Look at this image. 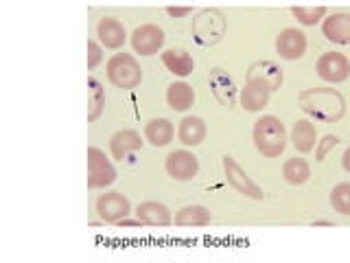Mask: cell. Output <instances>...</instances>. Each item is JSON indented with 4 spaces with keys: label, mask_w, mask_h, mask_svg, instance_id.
I'll use <instances>...</instances> for the list:
<instances>
[{
    "label": "cell",
    "mask_w": 350,
    "mask_h": 263,
    "mask_svg": "<svg viewBox=\"0 0 350 263\" xmlns=\"http://www.w3.org/2000/svg\"><path fill=\"white\" fill-rule=\"evenodd\" d=\"M302 110L315 121H324V123H335L346 112V101L333 88H311L300 95Z\"/></svg>",
    "instance_id": "1"
},
{
    "label": "cell",
    "mask_w": 350,
    "mask_h": 263,
    "mask_svg": "<svg viewBox=\"0 0 350 263\" xmlns=\"http://www.w3.org/2000/svg\"><path fill=\"white\" fill-rule=\"evenodd\" d=\"M269 86L260 79H247L245 88L241 90V108L245 112H260L269 101Z\"/></svg>",
    "instance_id": "12"
},
{
    "label": "cell",
    "mask_w": 350,
    "mask_h": 263,
    "mask_svg": "<svg viewBox=\"0 0 350 263\" xmlns=\"http://www.w3.org/2000/svg\"><path fill=\"white\" fill-rule=\"evenodd\" d=\"M224 29H226V22L221 18V14L215 9H206L202 11L200 16L195 18V25H193V33H195V40L200 44H215L221 40L224 36Z\"/></svg>",
    "instance_id": "6"
},
{
    "label": "cell",
    "mask_w": 350,
    "mask_h": 263,
    "mask_svg": "<svg viewBox=\"0 0 350 263\" xmlns=\"http://www.w3.org/2000/svg\"><path fill=\"white\" fill-rule=\"evenodd\" d=\"M116 169L98 147H88V186L90 189H105L114 184Z\"/></svg>",
    "instance_id": "4"
},
{
    "label": "cell",
    "mask_w": 350,
    "mask_h": 263,
    "mask_svg": "<svg viewBox=\"0 0 350 263\" xmlns=\"http://www.w3.org/2000/svg\"><path fill=\"white\" fill-rule=\"evenodd\" d=\"M96 36H98V42H101L105 49H120L127 40L125 27L120 25L116 18H103L101 22H98Z\"/></svg>",
    "instance_id": "16"
},
{
    "label": "cell",
    "mask_w": 350,
    "mask_h": 263,
    "mask_svg": "<svg viewBox=\"0 0 350 263\" xmlns=\"http://www.w3.org/2000/svg\"><path fill=\"white\" fill-rule=\"evenodd\" d=\"M282 175H284V180H287L289 184L300 186V184H304L306 180H309L311 169H309V164H306L304 158H289L287 162L282 164Z\"/></svg>",
    "instance_id": "26"
},
{
    "label": "cell",
    "mask_w": 350,
    "mask_h": 263,
    "mask_svg": "<svg viewBox=\"0 0 350 263\" xmlns=\"http://www.w3.org/2000/svg\"><path fill=\"white\" fill-rule=\"evenodd\" d=\"M162 64L167 66L169 73L178 75V77H189L195 71V62L191 55L184 51H175V49L162 53Z\"/></svg>",
    "instance_id": "21"
},
{
    "label": "cell",
    "mask_w": 350,
    "mask_h": 263,
    "mask_svg": "<svg viewBox=\"0 0 350 263\" xmlns=\"http://www.w3.org/2000/svg\"><path fill=\"white\" fill-rule=\"evenodd\" d=\"M276 51L282 60H300L306 51V36L300 29H284L276 40Z\"/></svg>",
    "instance_id": "11"
},
{
    "label": "cell",
    "mask_w": 350,
    "mask_h": 263,
    "mask_svg": "<svg viewBox=\"0 0 350 263\" xmlns=\"http://www.w3.org/2000/svg\"><path fill=\"white\" fill-rule=\"evenodd\" d=\"M129 211H131L129 200L120 193H103L96 200V213L103 222L118 224L120 219L129 215Z\"/></svg>",
    "instance_id": "10"
},
{
    "label": "cell",
    "mask_w": 350,
    "mask_h": 263,
    "mask_svg": "<svg viewBox=\"0 0 350 263\" xmlns=\"http://www.w3.org/2000/svg\"><path fill=\"white\" fill-rule=\"evenodd\" d=\"M164 169L171 175L173 180H193L197 171H200V160L193 151H186V149H178V151H171L167 156V162H164Z\"/></svg>",
    "instance_id": "8"
},
{
    "label": "cell",
    "mask_w": 350,
    "mask_h": 263,
    "mask_svg": "<svg viewBox=\"0 0 350 263\" xmlns=\"http://www.w3.org/2000/svg\"><path fill=\"white\" fill-rule=\"evenodd\" d=\"M208 82H211V90L217 97L219 103L226 105V108H232L234 105V101H237V88L232 84V77H230L224 68L211 71V77H208Z\"/></svg>",
    "instance_id": "13"
},
{
    "label": "cell",
    "mask_w": 350,
    "mask_h": 263,
    "mask_svg": "<svg viewBox=\"0 0 350 263\" xmlns=\"http://www.w3.org/2000/svg\"><path fill=\"white\" fill-rule=\"evenodd\" d=\"M224 173H226L228 184L232 186V189H237L239 193H243L245 197H252V200H262V197H265L260 186L241 169V164L232 156H224Z\"/></svg>",
    "instance_id": "5"
},
{
    "label": "cell",
    "mask_w": 350,
    "mask_h": 263,
    "mask_svg": "<svg viewBox=\"0 0 350 263\" xmlns=\"http://www.w3.org/2000/svg\"><path fill=\"white\" fill-rule=\"evenodd\" d=\"M337 142H339L337 136H324L322 142H320V147H317V160H324V158H326V153L331 151V149L337 145Z\"/></svg>",
    "instance_id": "30"
},
{
    "label": "cell",
    "mask_w": 350,
    "mask_h": 263,
    "mask_svg": "<svg viewBox=\"0 0 350 263\" xmlns=\"http://www.w3.org/2000/svg\"><path fill=\"white\" fill-rule=\"evenodd\" d=\"M105 108V90L98 79H94V77H90L88 79V121H96L98 116H101Z\"/></svg>",
    "instance_id": "25"
},
{
    "label": "cell",
    "mask_w": 350,
    "mask_h": 263,
    "mask_svg": "<svg viewBox=\"0 0 350 263\" xmlns=\"http://www.w3.org/2000/svg\"><path fill=\"white\" fill-rule=\"evenodd\" d=\"M145 140L153 147H164L173 140V123L169 118H151L145 125Z\"/></svg>",
    "instance_id": "20"
},
{
    "label": "cell",
    "mask_w": 350,
    "mask_h": 263,
    "mask_svg": "<svg viewBox=\"0 0 350 263\" xmlns=\"http://www.w3.org/2000/svg\"><path fill=\"white\" fill-rule=\"evenodd\" d=\"M136 217L140 219L142 224H147V226H169L173 219H171V211L164 204L160 202H142L138 204L136 208Z\"/></svg>",
    "instance_id": "17"
},
{
    "label": "cell",
    "mask_w": 350,
    "mask_h": 263,
    "mask_svg": "<svg viewBox=\"0 0 350 263\" xmlns=\"http://www.w3.org/2000/svg\"><path fill=\"white\" fill-rule=\"evenodd\" d=\"M252 138L265 158H278L287 147V132L276 116H260L254 123Z\"/></svg>",
    "instance_id": "2"
},
{
    "label": "cell",
    "mask_w": 350,
    "mask_h": 263,
    "mask_svg": "<svg viewBox=\"0 0 350 263\" xmlns=\"http://www.w3.org/2000/svg\"><path fill=\"white\" fill-rule=\"evenodd\" d=\"M191 7H167V14L175 16V18H182V16H189L191 14Z\"/></svg>",
    "instance_id": "31"
},
{
    "label": "cell",
    "mask_w": 350,
    "mask_h": 263,
    "mask_svg": "<svg viewBox=\"0 0 350 263\" xmlns=\"http://www.w3.org/2000/svg\"><path fill=\"white\" fill-rule=\"evenodd\" d=\"M342 164H344V169L350 173V147L344 151V156H342Z\"/></svg>",
    "instance_id": "32"
},
{
    "label": "cell",
    "mask_w": 350,
    "mask_h": 263,
    "mask_svg": "<svg viewBox=\"0 0 350 263\" xmlns=\"http://www.w3.org/2000/svg\"><path fill=\"white\" fill-rule=\"evenodd\" d=\"M164 44V31L158 25H142L131 33V47L138 55H156Z\"/></svg>",
    "instance_id": "9"
},
{
    "label": "cell",
    "mask_w": 350,
    "mask_h": 263,
    "mask_svg": "<svg viewBox=\"0 0 350 263\" xmlns=\"http://www.w3.org/2000/svg\"><path fill=\"white\" fill-rule=\"evenodd\" d=\"M178 138L186 147H197L206 138V123L200 116H186L180 121L178 127Z\"/></svg>",
    "instance_id": "18"
},
{
    "label": "cell",
    "mask_w": 350,
    "mask_h": 263,
    "mask_svg": "<svg viewBox=\"0 0 350 263\" xmlns=\"http://www.w3.org/2000/svg\"><path fill=\"white\" fill-rule=\"evenodd\" d=\"M175 224L186 226V228H200V226L211 224V213L200 204L184 206L178 211V215H175Z\"/></svg>",
    "instance_id": "24"
},
{
    "label": "cell",
    "mask_w": 350,
    "mask_h": 263,
    "mask_svg": "<svg viewBox=\"0 0 350 263\" xmlns=\"http://www.w3.org/2000/svg\"><path fill=\"white\" fill-rule=\"evenodd\" d=\"M195 101V90L186 82H175L167 88V103L175 112H186Z\"/></svg>",
    "instance_id": "19"
},
{
    "label": "cell",
    "mask_w": 350,
    "mask_h": 263,
    "mask_svg": "<svg viewBox=\"0 0 350 263\" xmlns=\"http://www.w3.org/2000/svg\"><path fill=\"white\" fill-rule=\"evenodd\" d=\"M322 33L333 44H350V14H333L324 18Z\"/></svg>",
    "instance_id": "15"
},
{
    "label": "cell",
    "mask_w": 350,
    "mask_h": 263,
    "mask_svg": "<svg viewBox=\"0 0 350 263\" xmlns=\"http://www.w3.org/2000/svg\"><path fill=\"white\" fill-rule=\"evenodd\" d=\"M107 79L116 88L123 90H134L142 82V68L136 62L134 55L129 53H116L107 62Z\"/></svg>",
    "instance_id": "3"
},
{
    "label": "cell",
    "mask_w": 350,
    "mask_h": 263,
    "mask_svg": "<svg viewBox=\"0 0 350 263\" xmlns=\"http://www.w3.org/2000/svg\"><path fill=\"white\" fill-rule=\"evenodd\" d=\"M331 204L339 215L350 217V182H339L333 186Z\"/></svg>",
    "instance_id": "27"
},
{
    "label": "cell",
    "mask_w": 350,
    "mask_h": 263,
    "mask_svg": "<svg viewBox=\"0 0 350 263\" xmlns=\"http://www.w3.org/2000/svg\"><path fill=\"white\" fill-rule=\"evenodd\" d=\"M142 147V138L134 129H120L109 140V153L116 160H125L129 153H136Z\"/></svg>",
    "instance_id": "14"
},
{
    "label": "cell",
    "mask_w": 350,
    "mask_h": 263,
    "mask_svg": "<svg viewBox=\"0 0 350 263\" xmlns=\"http://www.w3.org/2000/svg\"><path fill=\"white\" fill-rule=\"evenodd\" d=\"M103 60V53H101V47L94 42V40H88V71L96 68L98 64Z\"/></svg>",
    "instance_id": "29"
},
{
    "label": "cell",
    "mask_w": 350,
    "mask_h": 263,
    "mask_svg": "<svg viewBox=\"0 0 350 263\" xmlns=\"http://www.w3.org/2000/svg\"><path fill=\"white\" fill-rule=\"evenodd\" d=\"M317 75L320 79L326 84H342L348 79L350 75V62L346 60V55L342 53H335V51H328L324 53L320 60H317Z\"/></svg>",
    "instance_id": "7"
},
{
    "label": "cell",
    "mask_w": 350,
    "mask_h": 263,
    "mask_svg": "<svg viewBox=\"0 0 350 263\" xmlns=\"http://www.w3.org/2000/svg\"><path fill=\"white\" fill-rule=\"evenodd\" d=\"M247 79H260L269 86V90H276L282 84V68L273 62H258L250 68Z\"/></svg>",
    "instance_id": "22"
},
{
    "label": "cell",
    "mask_w": 350,
    "mask_h": 263,
    "mask_svg": "<svg viewBox=\"0 0 350 263\" xmlns=\"http://www.w3.org/2000/svg\"><path fill=\"white\" fill-rule=\"evenodd\" d=\"M291 142L300 153H309L317 145V134L311 121H298L291 129Z\"/></svg>",
    "instance_id": "23"
},
{
    "label": "cell",
    "mask_w": 350,
    "mask_h": 263,
    "mask_svg": "<svg viewBox=\"0 0 350 263\" xmlns=\"http://www.w3.org/2000/svg\"><path fill=\"white\" fill-rule=\"evenodd\" d=\"M291 11H293V16L298 18L300 25H304V27H313L326 16L324 7H293Z\"/></svg>",
    "instance_id": "28"
}]
</instances>
